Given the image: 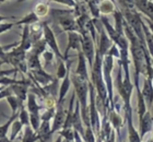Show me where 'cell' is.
<instances>
[{
    "label": "cell",
    "mask_w": 153,
    "mask_h": 142,
    "mask_svg": "<svg viewBox=\"0 0 153 142\" xmlns=\"http://www.w3.org/2000/svg\"><path fill=\"white\" fill-rule=\"evenodd\" d=\"M49 14L54 18L55 21L61 26L64 31L68 32V33L69 32H78L79 33L74 9H51Z\"/></svg>",
    "instance_id": "1"
},
{
    "label": "cell",
    "mask_w": 153,
    "mask_h": 142,
    "mask_svg": "<svg viewBox=\"0 0 153 142\" xmlns=\"http://www.w3.org/2000/svg\"><path fill=\"white\" fill-rule=\"evenodd\" d=\"M113 65H114V57L111 55H106L103 58V74H104V81H105L107 92H108V98L111 103V112L114 111V94H113V79L112 71Z\"/></svg>",
    "instance_id": "2"
},
{
    "label": "cell",
    "mask_w": 153,
    "mask_h": 142,
    "mask_svg": "<svg viewBox=\"0 0 153 142\" xmlns=\"http://www.w3.org/2000/svg\"><path fill=\"white\" fill-rule=\"evenodd\" d=\"M82 53L85 56L88 62H89L91 70H92L96 57V46L95 42L93 41L92 36L89 32L82 35Z\"/></svg>",
    "instance_id": "3"
},
{
    "label": "cell",
    "mask_w": 153,
    "mask_h": 142,
    "mask_svg": "<svg viewBox=\"0 0 153 142\" xmlns=\"http://www.w3.org/2000/svg\"><path fill=\"white\" fill-rule=\"evenodd\" d=\"M43 28H44V39H45V42H46V44L49 46L51 51L56 55V57L59 58V60L65 61L64 55L60 53L59 47H58V45H57V41H56L55 33L51 28L48 22H43ZM65 62H66V61H65Z\"/></svg>",
    "instance_id": "4"
},
{
    "label": "cell",
    "mask_w": 153,
    "mask_h": 142,
    "mask_svg": "<svg viewBox=\"0 0 153 142\" xmlns=\"http://www.w3.org/2000/svg\"><path fill=\"white\" fill-rule=\"evenodd\" d=\"M80 46H82V35L80 34V33H78V32H69L68 33V46L64 54L65 61L66 62L68 61V54H69V51L71 49L78 51V53L82 51Z\"/></svg>",
    "instance_id": "5"
},
{
    "label": "cell",
    "mask_w": 153,
    "mask_h": 142,
    "mask_svg": "<svg viewBox=\"0 0 153 142\" xmlns=\"http://www.w3.org/2000/svg\"><path fill=\"white\" fill-rule=\"evenodd\" d=\"M67 112L65 111L62 104H57L56 106V115L54 117L53 126H51V133H55L56 131L64 128L66 119H67Z\"/></svg>",
    "instance_id": "6"
},
{
    "label": "cell",
    "mask_w": 153,
    "mask_h": 142,
    "mask_svg": "<svg viewBox=\"0 0 153 142\" xmlns=\"http://www.w3.org/2000/svg\"><path fill=\"white\" fill-rule=\"evenodd\" d=\"M125 121H126V126H127V135L129 142H141L142 139L140 137V133L138 132L134 126V121H132V112H128L124 113Z\"/></svg>",
    "instance_id": "7"
},
{
    "label": "cell",
    "mask_w": 153,
    "mask_h": 142,
    "mask_svg": "<svg viewBox=\"0 0 153 142\" xmlns=\"http://www.w3.org/2000/svg\"><path fill=\"white\" fill-rule=\"evenodd\" d=\"M139 133H140L141 139H143V137L152 131L153 129V116L151 115L150 111H148L147 114L144 115V117L141 120H139Z\"/></svg>",
    "instance_id": "8"
},
{
    "label": "cell",
    "mask_w": 153,
    "mask_h": 142,
    "mask_svg": "<svg viewBox=\"0 0 153 142\" xmlns=\"http://www.w3.org/2000/svg\"><path fill=\"white\" fill-rule=\"evenodd\" d=\"M142 95H143L146 103L148 106V111H150L153 103V81L149 79L148 77L144 78L143 81V88H142Z\"/></svg>",
    "instance_id": "9"
},
{
    "label": "cell",
    "mask_w": 153,
    "mask_h": 142,
    "mask_svg": "<svg viewBox=\"0 0 153 142\" xmlns=\"http://www.w3.org/2000/svg\"><path fill=\"white\" fill-rule=\"evenodd\" d=\"M136 9H138L141 13H143L144 16H147V19L153 22V2L152 1H134Z\"/></svg>",
    "instance_id": "10"
},
{
    "label": "cell",
    "mask_w": 153,
    "mask_h": 142,
    "mask_svg": "<svg viewBox=\"0 0 153 142\" xmlns=\"http://www.w3.org/2000/svg\"><path fill=\"white\" fill-rule=\"evenodd\" d=\"M74 73L76 76L81 77L82 79L90 81L89 73H88V69H86V58L83 55L82 51L78 53V67H76V70Z\"/></svg>",
    "instance_id": "11"
},
{
    "label": "cell",
    "mask_w": 153,
    "mask_h": 142,
    "mask_svg": "<svg viewBox=\"0 0 153 142\" xmlns=\"http://www.w3.org/2000/svg\"><path fill=\"white\" fill-rule=\"evenodd\" d=\"M71 83H72V81H71L70 68H69L67 76H66V78H65L64 80H62V83H61V85L59 86V92H58V94L59 95H58L57 104H62V102H64L65 97H66V94H67L68 91H69V88H70Z\"/></svg>",
    "instance_id": "12"
},
{
    "label": "cell",
    "mask_w": 153,
    "mask_h": 142,
    "mask_svg": "<svg viewBox=\"0 0 153 142\" xmlns=\"http://www.w3.org/2000/svg\"><path fill=\"white\" fill-rule=\"evenodd\" d=\"M37 136L41 142H48L51 140L53 133H51V127L49 121H42V125L39 127L37 132Z\"/></svg>",
    "instance_id": "13"
},
{
    "label": "cell",
    "mask_w": 153,
    "mask_h": 142,
    "mask_svg": "<svg viewBox=\"0 0 153 142\" xmlns=\"http://www.w3.org/2000/svg\"><path fill=\"white\" fill-rule=\"evenodd\" d=\"M11 90H12L13 94L16 95V97L21 100L22 102H24L25 100H27V96H29V93H27V90H29V85L26 84H16L10 86Z\"/></svg>",
    "instance_id": "14"
},
{
    "label": "cell",
    "mask_w": 153,
    "mask_h": 142,
    "mask_svg": "<svg viewBox=\"0 0 153 142\" xmlns=\"http://www.w3.org/2000/svg\"><path fill=\"white\" fill-rule=\"evenodd\" d=\"M27 109H29L30 114H33V115H39V111L42 108L38 106V104L36 103V98H35V94L30 92L29 96H27Z\"/></svg>",
    "instance_id": "15"
},
{
    "label": "cell",
    "mask_w": 153,
    "mask_h": 142,
    "mask_svg": "<svg viewBox=\"0 0 153 142\" xmlns=\"http://www.w3.org/2000/svg\"><path fill=\"white\" fill-rule=\"evenodd\" d=\"M39 19H38V16L36 14L34 11L27 13L26 16H24V18L21 20H19L18 22H16V25H21V24H24V25H33L34 23L38 22Z\"/></svg>",
    "instance_id": "16"
},
{
    "label": "cell",
    "mask_w": 153,
    "mask_h": 142,
    "mask_svg": "<svg viewBox=\"0 0 153 142\" xmlns=\"http://www.w3.org/2000/svg\"><path fill=\"white\" fill-rule=\"evenodd\" d=\"M37 140H39L37 133L33 130V128L31 126H26L24 129V136L22 138V142H36Z\"/></svg>",
    "instance_id": "17"
},
{
    "label": "cell",
    "mask_w": 153,
    "mask_h": 142,
    "mask_svg": "<svg viewBox=\"0 0 153 142\" xmlns=\"http://www.w3.org/2000/svg\"><path fill=\"white\" fill-rule=\"evenodd\" d=\"M88 7L93 16L92 19H101V2L100 1H88Z\"/></svg>",
    "instance_id": "18"
},
{
    "label": "cell",
    "mask_w": 153,
    "mask_h": 142,
    "mask_svg": "<svg viewBox=\"0 0 153 142\" xmlns=\"http://www.w3.org/2000/svg\"><path fill=\"white\" fill-rule=\"evenodd\" d=\"M114 1H101V13L105 16L107 13H114L116 8L114 7Z\"/></svg>",
    "instance_id": "19"
},
{
    "label": "cell",
    "mask_w": 153,
    "mask_h": 142,
    "mask_svg": "<svg viewBox=\"0 0 153 142\" xmlns=\"http://www.w3.org/2000/svg\"><path fill=\"white\" fill-rule=\"evenodd\" d=\"M19 119L20 121L22 123L23 126H29L30 125V115L29 113L26 112L25 109V106H24V103L21 105V107H20V111H19Z\"/></svg>",
    "instance_id": "20"
},
{
    "label": "cell",
    "mask_w": 153,
    "mask_h": 142,
    "mask_svg": "<svg viewBox=\"0 0 153 142\" xmlns=\"http://www.w3.org/2000/svg\"><path fill=\"white\" fill-rule=\"evenodd\" d=\"M41 115H33V114H30V123H31V127L33 128V130L37 132L39 127H41Z\"/></svg>",
    "instance_id": "21"
},
{
    "label": "cell",
    "mask_w": 153,
    "mask_h": 142,
    "mask_svg": "<svg viewBox=\"0 0 153 142\" xmlns=\"http://www.w3.org/2000/svg\"><path fill=\"white\" fill-rule=\"evenodd\" d=\"M22 123L20 121V120H16L14 123H13L12 125V132H11V135H10V140L11 141H14V139L16 138V136L20 133V131H21V129H22Z\"/></svg>",
    "instance_id": "22"
},
{
    "label": "cell",
    "mask_w": 153,
    "mask_h": 142,
    "mask_svg": "<svg viewBox=\"0 0 153 142\" xmlns=\"http://www.w3.org/2000/svg\"><path fill=\"white\" fill-rule=\"evenodd\" d=\"M60 136L65 140H69V141H74V137H76V130L74 128H69V129H61Z\"/></svg>",
    "instance_id": "23"
},
{
    "label": "cell",
    "mask_w": 153,
    "mask_h": 142,
    "mask_svg": "<svg viewBox=\"0 0 153 142\" xmlns=\"http://www.w3.org/2000/svg\"><path fill=\"white\" fill-rule=\"evenodd\" d=\"M54 57H55V54L51 51H46L44 54H43V58H44V60H45V68H48L51 63L54 62Z\"/></svg>",
    "instance_id": "24"
},
{
    "label": "cell",
    "mask_w": 153,
    "mask_h": 142,
    "mask_svg": "<svg viewBox=\"0 0 153 142\" xmlns=\"http://www.w3.org/2000/svg\"><path fill=\"white\" fill-rule=\"evenodd\" d=\"M56 115L55 108H51V109H45V112H43V114L41 115L42 121H49L51 118H54Z\"/></svg>",
    "instance_id": "25"
},
{
    "label": "cell",
    "mask_w": 153,
    "mask_h": 142,
    "mask_svg": "<svg viewBox=\"0 0 153 142\" xmlns=\"http://www.w3.org/2000/svg\"><path fill=\"white\" fill-rule=\"evenodd\" d=\"M34 12H35L38 16H46V14H47V12H48V7L46 6V4H44V3H39V4H37V6H36L35 11H34Z\"/></svg>",
    "instance_id": "26"
},
{
    "label": "cell",
    "mask_w": 153,
    "mask_h": 142,
    "mask_svg": "<svg viewBox=\"0 0 153 142\" xmlns=\"http://www.w3.org/2000/svg\"><path fill=\"white\" fill-rule=\"evenodd\" d=\"M107 55H111L112 57H115V58H119L120 59V49H119V47H118L117 45L114 44L112 46V48L109 49L108 54Z\"/></svg>",
    "instance_id": "27"
},
{
    "label": "cell",
    "mask_w": 153,
    "mask_h": 142,
    "mask_svg": "<svg viewBox=\"0 0 153 142\" xmlns=\"http://www.w3.org/2000/svg\"><path fill=\"white\" fill-rule=\"evenodd\" d=\"M13 25H16V23H2L0 26V31H1V33H6L10 28H12Z\"/></svg>",
    "instance_id": "28"
},
{
    "label": "cell",
    "mask_w": 153,
    "mask_h": 142,
    "mask_svg": "<svg viewBox=\"0 0 153 142\" xmlns=\"http://www.w3.org/2000/svg\"><path fill=\"white\" fill-rule=\"evenodd\" d=\"M143 20L148 23V26H149L150 31L152 32V34H153V22H152V21H150L149 19H147V18H143Z\"/></svg>",
    "instance_id": "29"
},
{
    "label": "cell",
    "mask_w": 153,
    "mask_h": 142,
    "mask_svg": "<svg viewBox=\"0 0 153 142\" xmlns=\"http://www.w3.org/2000/svg\"><path fill=\"white\" fill-rule=\"evenodd\" d=\"M0 142H12V141L10 140V138L4 137V138H0Z\"/></svg>",
    "instance_id": "30"
},
{
    "label": "cell",
    "mask_w": 153,
    "mask_h": 142,
    "mask_svg": "<svg viewBox=\"0 0 153 142\" xmlns=\"http://www.w3.org/2000/svg\"><path fill=\"white\" fill-rule=\"evenodd\" d=\"M55 142H62V137L59 136V137H58V139L56 140V141H55Z\"/></svg>",
    "instance_id": "31"
},
{
    "label": "cell",
    "mask_w": 153,
    "mask_h": 142,
    "mask_svg": "<svg viewBox=\"0 0 153 142\" xmlns=\"http://www.w3.org/2000/svg\"><path fill=\"white\" fill-rule=\"evenodd\" d=\"M149 142H153V138H152V139H150V140H149Z\"/></svg>",
    "instance_id": "32"
},
{
    "label": "cell",
    "mask_w": 153,
    "mask_h": 142,
    "mask_svg": "<svg viewBox=\"0 0 153 142\" xmlns=\"http://www.w3.org/2000/svg\"><path fill=\"white\" fill-rule=\"evenodd\" d=\"M123 142H126V141H123Z\"/></svg>",
    "instance_id": "33"
}]
</instances>
